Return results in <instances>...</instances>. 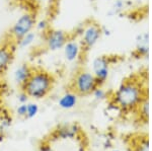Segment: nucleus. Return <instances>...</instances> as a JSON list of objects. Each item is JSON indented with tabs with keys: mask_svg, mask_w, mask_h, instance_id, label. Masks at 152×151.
<instances>
[{
	"mask_svg": "<svg viewBox=\"0 0 152 151\" xmlns=\"http://www.w3.org/2000/svg\"><path fill=\"white\" fill-rule=\"evenodd\" d=\"M62 50L65 60L69 63L77 62L78 60L81 59V57L84 54L80 41L78 40V38L73 36L72 35L68 39V41L66 42Z\"/></svg>",
	"mask_w": 152,
	"mask_h": 151,
	"instance_id": "obj_8",
	"label": "nucleus"
},
{
	"mask_svg": "<svg viewBox=\"0 0 152 151\" xmlns=\"http://www.w3.org/2000/svg\"><path fill=\"white\" fill-rule=\"evenodd\" d=\"M50 28H51V26H50V23H49L48 19L43 18V19H40V20L36 21L35 31L37 34H42V35H44V34L47 33Z\"/></svg>",
	"mask_w": 152,
	"mask_h": 151,
	"instance_id": "obj_17",
	"label": "nucleus"
},
{
	"mask_svg": "<svg viewBox=\"0 0 152 151\" xmlns=\"http://www.w3.org/2000/svg\"><path fill=\"white\" fill-rule=\"evenodd\" d=\"M78 94L74 91L71 90L65 91L58 99V106L60 109L69 111V109H74L78 104Z\"/></svg>",
	"mask_w": 152,
	"mask_h": 151,
	"instance_id": "obj_12",
	"label": "nucleus"
},
{
	"mask_svg": "<svg viewBox=\"0 0 152 151\" xmlns=\"http://www.w3.org/2000/svg\"><path fill=\"white\" fill-rule=\"evenodd\" d=\"M16 115L20 118H26V104H19V106H18V108L15 109Z\"/></svg>",
	"mask_w": 152,
	"mask_h": 151,
	"instance_id": "obj_22",
	"label": "nucleus"
},
{
	"mask_svg": "<svg viewBox=\"0 0 152 151\" xmlns=\"http://www.w3.org/2000/svg\"><path fill=\"white\" fill-rule=\"evenodd\" d=\"M55 78L50 72L43 69H34L31 77L21 87L29 98L42 99L53 90Z\"/></svg>",
	"mask_w": 152,
	"mask_h": 151,
	"instance_id": "obj_2",
	"label": "nucleus"
},
{
	"mask_svg": "<svg viewBox=\"0 0 152 151\" xmlns=\"http://www.w3.org/2000/svg\"><path fill=\"white\" fill-rule=\"evenodd\" d=\"M136 151H149V139L145 137L144 139L141 140V142L139 143L137 146Z\"/></svg>",
	"mask_w": 152,
	"mask_h": 151,
	"instance_id": "obj_21",
	"label": "nucleus"
},
{
	"mask_svg": "<svg viewBox=\"0 0 152 151\" xmlns=\"http://www.w3.org/2000/svg\"><path fill=\"white\" fill-rule=\"evenodd\" d=\"M111 65L112 61L109 56H99L92 61V74L99 85H102L109 78Z\"/></svg>",
	"mask_w": 152,
	"mask_h": 151,
	"instance_id": "obj_7",
	"label": "nucleus"
},
{
	"mask_svg": "<svg viewBox=\"0 0 152 151\" xmlns=\"http://www.w3.org/2000/svg\"><path fill=\"white\" fill-rule=\"evenodd\" d=\"M40 1H48V0H40Z\"/></svg>",
	"mask_w": 152,
	"mask_h": 151,
	"instance_id": "obj_26",
	"label": "nucleus"
},
{
	"mask_svg": "<svg viewBox=\"0 0 152 151\" xmlns=\"http://www.w3.org/2000/svg\"><path fill=\"white\" fill-rule=\"evenodd\" d=\"M14 49L13 43L8 40L0 43V77L5 74L11 65L14 58Z\"/></svg>",
	"mask_w": 152,
	"mask_h": 151,
	"instance_id": "obj_9",
	"label": "nucleus"
},
{
	"mask_svg": "<svg viewBox=\"0 0 152 151\" xmlns=\"http://www.w3.org/2000/svg\"><path fill=\"white\" fill-rule=\"evenodd\" d=\"M138 58L146 57L148 55V34L143 33L136 39V48L133 53Z\"/></svg>",
	"mask_w": 152,
	"mask_h": 151,
	"instance_id": "obj_13",
	"label": "nucleus"
},
{
	"mask_svg": "<svg viewBox=\"0 0 152 151\" xmlns=\"http://www.w3.org/2000/svg\"><path fill=\"white\" fill-rule=\"evenodd\" d=\"M145 96V90L142 84L138 80L131 78L119 85L113 93L111 101L116 104L119 111L130 112L138 109Z\"/></svg>",
	"mask_w": 152,
	"mask_h": 151,
	"instance_id": "obj_1",
	"label": "nucleus"
},
{
	"mask_svg": "<svg viewBox=\"0 0 152 151\" xmlns=\"http://www.w3.org/2000/svg\"><path fill=\"white\" fill-rule=\"evenodd\" d=\"M123 9H124V2L122 0H117V1H115L114 5L112 6L109 14L110 15H116V14H119L121 11H123Z\"/></svg>",
	"mask_w": 152,
	"mask_h": 151,
	"instance_id": "obj_20",
	"label": "nucleus"
},
{
	"mask_svg": "<svg viewBox=\"0 0 152 151\" xmlns=\"http://www.w3.org/2000/svg\"><path fill=\"white\" fill-rule=\"evenodd\" d=\"M112 151H120V150H118V149H114V150H112Z\"/></svg>",
	"mask_w": 152,
	"mask_h": 151,
	"instance_id": "obj_25",
	"label": "nucleus"
},
{
	"mask_svg": "<svg viewBox=\"0 0 152 151\" xmlns=\"http://www.w3.org/2000/svg\"><path fill=\"white\" fill-rule=\"evenodd\" d=\"M37 151H54L52 146L49 142H45L43 143V144H41L39 146V148L37 149Z\"/></svg>",
	"mask_w": 152,
	"mask_h": 151,
	"instance_id": "obj_24",
	"label": "nucleus"
},
{
	"mask_svg": "<svg viewBox=\"0 0 152 151\" xmlns=\"http://www.w3.org/2000/svg\"><path fill=\"white\" fill-rule=\"evenodd\" d=\"M97 86H100L92 72L79 70L72 80V90L78 96H86L91 94Z\"/></svg>",
	"mask_w": 152,
	"mask_h": 151,
	"instance_id": "obj_4",
	"label": "nucleus"
},
{
	"mask_svg": "<svg viewBox=\"0 0 152 151\" xmlns=\"http://www.w3.org/2000/svg\"><path fill=\"white\" fill-rule=\"evenodd\" d=\"M28 99H29L28 96L23 90H20V92L18 94V101L19 104H28Z\"/></svg>",
	"mask_w": 152,
	"mask_h": 151,
	"instance_id": "obj_23",
	"label": "nucleus"
},
{
	"mask_svg": "<svg viewBox=\"0 0 152 151\" xmlns=\"http://www.w3.org/2000/svg\"><path fill=\"white\" fill-rule=\"evenodd\" d=\"M91 94H92V96L94 97V99L99 101H104V99H107V97H109V96H107V92L105 91L104 88H102V86H97Z\"/></svg>",
	"mask_w": 152,
	"mask_h": 151,
	"instance_id": "obj_19",
	"label": "nucleus"
},
{
	"mask_svg": "<svg viewBox=\"0 0 152 151\" xmlns=\"http://www.w3.org/2000/svg\"><path fill=\"white\" fill-rule=\"evenodd\" d=\"M81 133V128L77 124H68V125L59 126L52 134V139L58 141L74 140Z\"/></svg>",
	"mask_w": 152,
	"mask_h": 151,
	"instance_id": "obj_10",
	"label": "nucleus"
},
{
	"mask_svg": "<svg viewBox=\"0 0 152 151\" xmlns=\"http://www.w3.org/2000/svg\"><path fill=\"white\" fill-rule=\"evenodd\" d=\"M102 36V28L99 23L90 21L84 23V28L78 39L82 46L83 52L87 53L94 47Z\"/></svg>",
	"mask_w": 152,
	"mask_h": 151,
	"instance_id": "obj_5",
	"label": "nucleus"
},
{
	"mask_svg": "<svg viewBox=\"0 0 152 151\" xmlns=\"http://www.w3.org/2000/svg\"><path fill=\"white\" fill-rule=\"evenodd\" d=\"M70 36V34L63 30L51 28L47 33L43 35L45 47L51 52H57L59 50H62Z\"/></svg>",
	"mask_w": 152,
	"mask_h": 151,
	"instance_id": "obj_6",
	"label": "nucleus"
},
{
	"mask_svg": "<svg viewBox=\"0 0 152 151\" xmlns=\"http://www.w3.org/2000/svg\"><path fill=\"white\" fill-rule=\"evenodd\" d=\"M37 36H38V34L36 33L35 31H31V33L26 34V36H23L21 39H19L16 42L13 43L14 47L18 48L20 50H24V49H28L31 46L34 45V43L36 42L37 40Z\"/></svg>",
	"mask_w": 152,
	"mask_h": 151,
	"instance_id": "obj_14",
	"label": "nucleus"
},
{
	"mask_svg": "<svg viewBox=\"0 0 152 151\" xmlns=\"http://www.w3.org/2000/svg\"><path fill=\"white\" fill-rule=\"evenodd\" d=\"M12 125V117L8 111H0V138L3 137Z\"/></svg>",
	"mask_w": 152,
	"mask_h": 151,
	"instance_id": "obj_15",
	"label": "nucleus"
},
{
	"mask_svg": "<svg viewBox=\"0 0 152 151\" xmlns=\"http://www.w3.org/2000/svg\"><path fill=\"white\" fill-rule=\"evenodd\" d=\"M138 109H139V113H140L141 118L145 122L148 121V119H149V99H148V97L147 96L144 97L143 101H141V104H139Z\"/></svg>",
	"mask_w": 152,
	"mask_h": 151,
	"instance_id": "obj_16",
	"label": "nucleus"
},
{
	"mask_svg": "<svg viewBox=\"0 0 152 151\" xmlns=\"http://www.w3.org/2000/svg\"><path fill=\"white\" fill-rule=\"evenodd\" d=\"M40 108L38 104L36 103H28L26 104V119H34L35 117L38 116Z\"/></svg>",
	"mask_w": 152,
	"mask_h": 151,
	"instance_id": "obj_18",
	"label": "nucleus"
},
{
	"mask_svg": "<svg viewBox=\"0 0 152 151\" xmlns=\"http://www.w3.org/2000/svg\"><path fill=\"white\" fill-rule=\"evenodd\" d=\"M34 69L28 63H23V64L18 65V67L14 69L13 71V80L18 86H20V88L23 86L24 83L28 80L31 77V73H33Z\"/></svg>",
	"mask_w": 152,
	"mask_h": 151,
	"instance_id": "obj_11",
	"label": "nucleus"
},
{
	"mask_svg": "<svg viewBox=\"0 0 152 151\" xmlns=\"http://www.w3.org/2000/svg\"><path fill=\"white\" fill-rule=\"evenodd\" d=\"M36 21V15L33 12L26 11L21 13L16 18V20L14 21V23L12 24L8 31V41L14 43L23 38V36H26V34L33 31L35 30Z\"/></svg>",
	"mask_w": 152,
	"mask_h": 151,
	"instance_id": "obj_3",
	"label": "nucleus"
}]
</instances>
